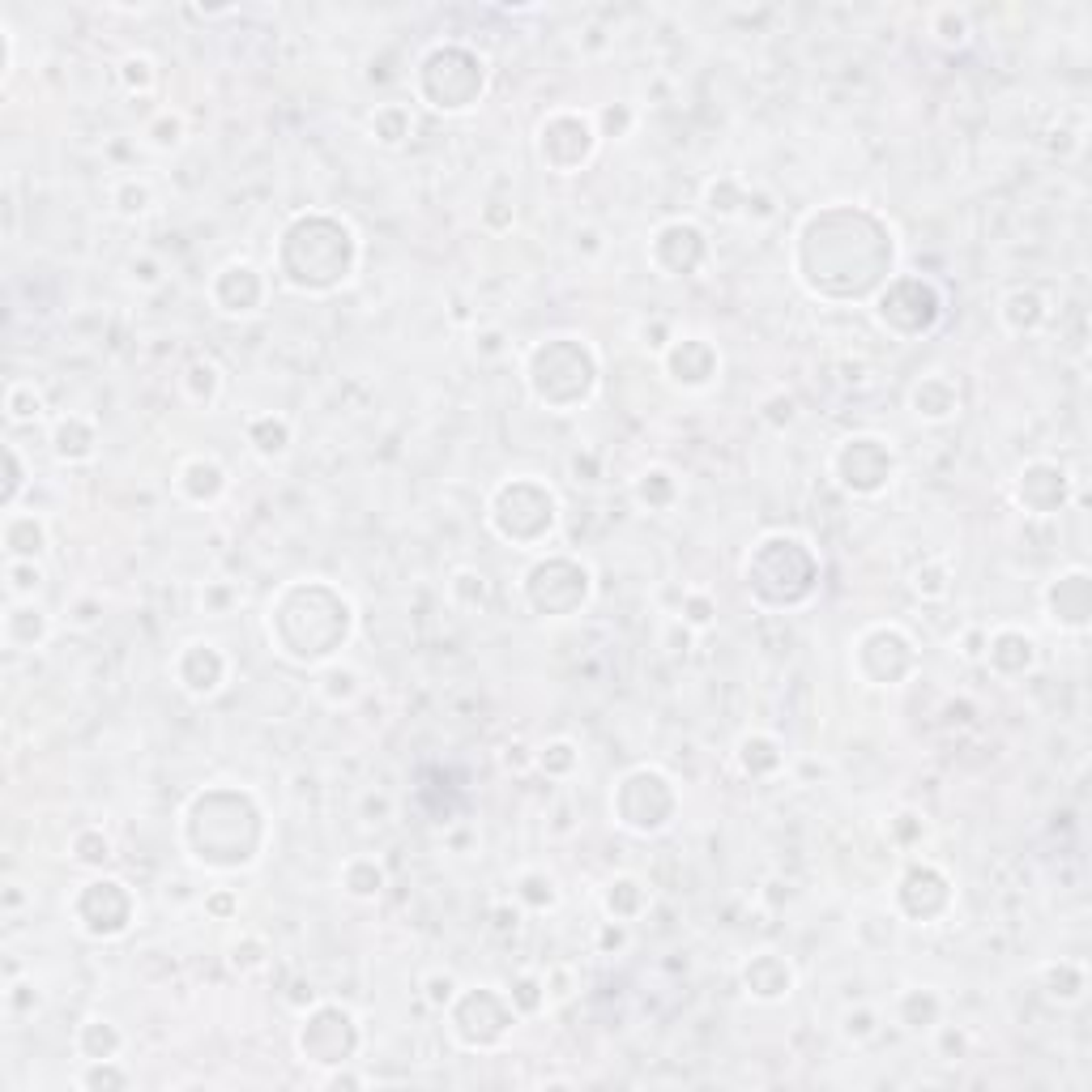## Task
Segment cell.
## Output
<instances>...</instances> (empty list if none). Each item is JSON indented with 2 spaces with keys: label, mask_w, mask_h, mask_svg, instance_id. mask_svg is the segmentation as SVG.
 <instances>
[{
  "label": "cell",
  "mask_w": 1092,
  "mask_h": 1092,
  "mask_svg": "<svg viewBox=\"0 0 1092 1092\" xmlns=\"http://www.w3.org/2000/svg\"><path fill=\"white\" fill-rule=\"evenodd\" d=\"M248 440H253V449H257L261 457H274V453H282L286 444H291V427H286V419L265 415V419H253V423H248Z\"/></svg>",
  "instance_id": "9"
},
{
  "label": "cell",
  "mask_w": 1092,
  "mask_h": 1092,
  "mask_svg": "<svg viewBox=\"0 0 1092 1092\" xmlns=\"http://www.w3.org/2000/svg\"><path fill=\"white\" fill-rule=\"evenodd\" d=\"M683 367H687V375L678 384H691V388H705L713 375H718V354H713L705 337H683V342L670 350V371H683Z\"/></svg>",
  "instance_id": "5"
},
{
  "label": "cell",
  "mask_w": 1092,
  "mask_h": 1092,
  "mask_svg": "<svg viewBox=\"0 0 1092 1092\" xmlns=\"http://www.w3.org/2000/svg\"><path fill=\"white\" fill-rule=\"evenodd\" d=\"M521 897L525 901H533V905H555V884L547 880V875H538V871H525L521 875Z\"/></svg>",
  "instance_id": "16"
},
{
  "label": "cell",
  "mask_w": 1092,
  "mask_h": 1092,
  "mask_svg": "<svg viewBox=\"0 0 1092 1092\" xmlns=\"http://www.w3.org/2000/svg\"><path fill=\"white\" fill-rule=\"evenodd\" d=\"M346 892H354V897H380V888H384V871L371 863V857H354V863L346 867Z\"/></svg>",
  "instance_id": "12"
},
{
  "label": "cell",
  "mask_w": 1092,
  "mask_h": 1092,
  "mask_svg": "<svg viewBox=\"0 0 1092 1092\" xmlns=\"http://www.w3.org/2000/svg\"><path fill=\"white\" fill-rule=\"evenodd\" d=\"M73 913H77V930L82 935H91L99 939V918H107V935H124L129 930V918H133V901H129V892H124L120 880H95V884H86L77 892V901H73Z\"/></svg>",
  "instance_id": "1"
},
{
  "label": "cell",
  "mask_w": 1092,
  "mask_h": 1092,
  "mask_svg": "<svg viewBox=\"0 0 1092 1092\" xmlns=\"http://www.w3.org/2000/svg\"><path fill=\"white\" fill-rule=\"evenodd\" d=\"M51 636V619L34 602H13L5 611V644L13 653H30Z\"/></svg>",
  "instance_id": "3"
},
{
  "label": "cell",
  "mask_w": 1092,
  "mask_h": 1092,
  "mask_svg": "<svg viewBox=\"0 0 1092 1092\" xmlns=\"http://www.w3.org/2000/svg\"><path fill=\"white\" fill-rule=\"evenodd\" d=\"M5 581H9V598H13V602H26V598L39 594L43 568L34 564V560H9V564H5Z\"/></svg>",
  "instance_id": "10"
},
{
  "label": "cell",
  "mask_w": 1092,
  "mask_h": 1092,
  "mask_svg": "<svg viewBox=\"0 0 1092 1092\" xmlns=\"http://www.w3.org/2000/svg\"><path fill=\"white\" fill-rule=\"evenodd\" d=\"M82 1084H86V1088H99V1084H124V1076H120V1071H103V1067H95L91 1076H82Z\"/></svg>",
  "instance_id": "19"
},
{
  "label": "cell",
  "mask_w": 1092,
  "mask_h": 1092,
  "mask_svg": "<svg viewBox=\"0 0 1092 1092\" xmlns=\"http://www.w3.org/2000/svg\"><path fill=\"white\" fill-rule=\"evenodd\" d=\"M73 857L77 863H107V857H112V840L95 828H86L73 836Z\"/></svg>",
  "instance_id": "14"
},
{
  "label": "cell",
  "mask_w": 1092,
  "mask_h": 1092,
  "mask_svg": "<svg viewBox=\"0 0 1092 1092\" xmlns=\"http://www.w3.org/2000/svg\"><path fill=\"white\" fill-rule=\"evenodd\" d=\"M857 470V478L849 482V491L857 495H875L888 482L892 474V453L884 449V440H871V436H857V440H845V449L836 453V474L845 482L849 474Z\"/></svg>",
  "instance_id": "2"
},
{
  "label": "cell",
  "mask_w": 1092,
  "mask_h": 1092,
  "mask_svg": "<svg viewBox=\"0 0 1092 1092\" xmlns=\"http://www.w3.org/2000/svg\"><path fill=\"white\" fill-rule=\"evenodd\" d=\"M51 444H56L60 461H86L95 453V423L82 415H64L56 423V432H51Z\"/></svg>",
  "instance_id": "7"
},
{
  "label": "cell",
  "mask_w": 1092,
  "mask_h": 1092,
  "mask_svg": "<svg viewBox=\"0 0 1092 1092\" xmlns=\"http://www.w3.org/2000/svg\"><path fill=\"white\" fill-rule=\"evenodd\" d=\"M73 623L91 628V623H95V602H77V606H73Z\"/></svg>",
  "instance_id": "20"
},
{
  "label": "cell",
  "mask_w": 1092,
  "mask_h": 1092,
  "mask_svg": "<svg viewBox=\"0 0 1092 1092\" xmlns=\"http://www.w3.org/2000/svg\"><path fill=\"white\" fill-rule=\"evenodd\" d=\"M150 141L154 146H175V141H180V116H163L150 129Z\"/></svg>",
  "instance_id": "18"
},
{
  "label": "cell",
  "mask_w": 1092,
  "mask_h": 1092,
  "mask_svg": "<svg viewBox=\"0 0 1092 1092\" xmlns=\"http://www.w3.org/2000/svg\"><path fill=\"white\" fill-rule=\"evenodd\" d=\"M687 619L695 623V628H705V623H709V602H705V598H695V602H691V611H687Z\"/></svg>",
  "instance_id": "21"
},
{
  "label": "cell",
  "mask_w": 1092,
  "mask_h": 1092,
  "mask_svg": "<svg viewBox=\"0 0 1092 1092\" xmlns=\"http://www.w3.org/2000/svg\"><path fill=\"white\" fill-rule=\"evenodd\" d=\"M0 538H5V555H9V560H34V555L47 551V525L34 512H13L9 508Z\"/></svg>",
  "instance_id": "4"
},
{
  "label": "cell",
  "mask_w": 1092,
  "mask_h": 1092,
  "mask_svg": "<svg viewBox=\"0 0 1092 1092\" xmlns=\"http://www.w3.org/2000/svg\"><path fill=\"white\" fill-rule=\"evenodd\" d=\"M120 77H124V86H129V91H150L154 86V64H150V56H129L120 64Z\"/></svg>",
  "instance_id": "15"
},
{
  "label": "cell",
  "mask_w": 1092,
  "mask_h": 1092,
  "mask_svg": "<svg viewBox=\"0 0 1092 1092\" xmlns=\"http://www.w3.org/2000/svg\"><path fill=\"white\" fill-rule=\"evenodd\" d=\"M43 415V398H39V388H34L30 380H13L5 388V419L9 423H34Z\"/></svg>",
  "instance_id": "8"
},
{
  "label": "cell",
  "mask_w": 1092,
  "mask_h": 1092,
  "mask_svg": "<svg viewBox=\"0 0 1092 1092\" xmlns=\"http://www.w3.org/2000/svg\"><path fill=\"white\" fill-rule=\"evenodd\" d=\"M5 461H9V487H5V508H13L17 504V495H22V482H26V470H22V453L13 449H5Z\"/></svg>",
  "instance_id": "17"
},
{
  "label": "cell",
  "mask_w": 1092,
  "mask_h": 1092,
  "mask_svg": "<svg viewBox=\"0 0 1092 1092\" xmlns=\"http://www.w3.org/2000/svg\"><path fill=\"white\" fill-rule=\"evenodd\" d=\"M371 137L380 141V146H398L402 137H410V116H406V107H398V103L380 107V112L371 116Z\"/></svg>",
  "instance_id": "11"
},
{
  "label": "cell",
  "mask_w": 1092,
  "mask_h": 1092,
  "mask_svg": "<svg viewBox=\"0 0 1092 1092\" xmlns=\"http://www.w3.org/2000/svg\"><path fill=\"white\" fill-rule=\"evenodd\" d=\"M150 184H137V180H124L116 188V209L124 213V218H137V213H146L150 209Z\"/></svg>",
  "instance_id": "13"
},
{
  "label": "cell",
  "mask_w": 1092,
  "mask_h": 1092,
  "mask_svg": "<svg viewBox=\"0 0 1092 1092\" xmlns=\"http://www.w3.org/2000/svg\"><path fill=\"white\" fill-rule=\"evenodd\" d=\"M747 986H751V994L756 998H781V994H790V981H794V973H790V964H785L781 956H773V952H760L756 960L747 964Z\"/></svg>",
  "instance_id": "6"
}]
</instances>
